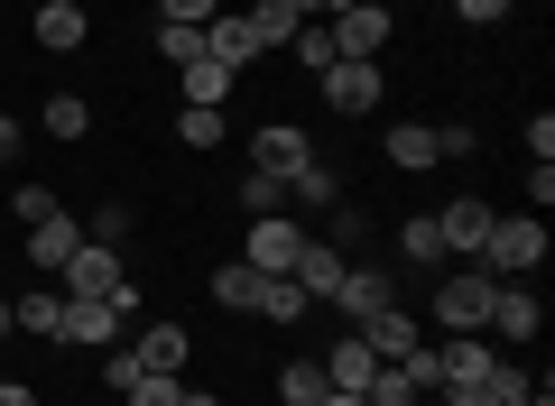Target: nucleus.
I'll return each instance as SVG.
<instances>
[{
	"instance_id": "f257e3e1",
	"label": "nucleus",
	"mask_w": 555,
	"mask_h": 406,
	"mask_svg": "<svg viewBox=\"0 0 555 406\" xmlns=\"http://www.w3.org/2000/svg\"><path fill=\"white\" fill-rule=\"evenodd\" d=\"M481 269H491L500 287H509V277H537V269H546V222H537V213H491Z\"/></svg>"
},
{
	"instance_id": "f03ea898",
	"label": "nucleus",
	"mask_w": 555,
	"mask_h": 406,
	"mask_svg": "<svg viewBox=\"0 0 555 406\" xmlns=\"http://www.w3.org/2000/svg\"><path fill=\"white\" fill-rule=\"evenodd\" d=\"M491 296H500V277L481 269V259H463V269L436 277V324L444 332H481V324H491Z\"/></svg>"
},
{
	"instance_id": "7ed1b4c3",
	"label": "nucleus",
	"mask_w": 555,
	"mask_h": 406,
	"mask_svg": "<svg viewBox=\"0 0 555 406\" xmlns=\"http://www.w3.org/2000/svg\"><path fill=\"white\" fill-rule=\"evenodd\" d=\"M537 332H546V296H537L528 277H509V287L491 296V324H481V342H500V351H528Z\"/></svg>"
},
{
	"instance_id": "20e7f679",
	"label": "nucleus",
	"mask_w": 555,
	"mask_h": 406,
	"mask_svg": "<svg viewBox=\"0 0 555 406\" xmlns=\"http://www.w3.org/2000/svg\"><path fill=\"white\" fill-rule=\"evenodd\" d=\"M306 240H315V232H306L297 213H259V222H250V240H241V259H250L259 277H287V269L306 259Z\"/></svg>"
},
{
	"instance_id": "39448f33",
	"label": "nucleus",
	"mask_w": 555,
	"mask_h": 406,
	"mask_svg": "<svg viewBox=\"0 0 555 406\" xmlns=\"http://www.w3.org/2000/svg\"><path fill=\"white\" fill-rule=\"evenodd\" d=\"M120 324H130V314H120V296H65L56 342H65V351H112V342H120Z\"/></svg>"
},
{
	"instance_id": "423d86ee",
	"label": "nucleus",
	"mask_w": 555,
	"mask_h": 406,
	"mask_svg": "<svg viewBox=\"0 0 555 406\" xmlns=\"http://www.w3.org/2000/svg\"><path fill=\"white\" fill-rule=\"evenodd\" d=\"M315 83H324V112H343V120L379 112V56H334Z\"/></svg>"
},
{
	"instance_id": "0eeeda50",
	"label": "nucleus",
	"mask_w": 555,
	"mask_h": 406,
	"mask_svg": "<svg viewBox=\"0 0 555 406\" xmlns=\"http://www.w3.org/2000/svg\"><path fill=\"white\" fill-rule=\"evenodd\" d=\"M324 28H334L343 56H379V47H389V10H379V0H334Z\"/></svg>"
},
{
	"instance_id": "6e6552de",
	"label": "nucleus",
	"mask_w": 555,
	"mask_h": 406,
	"mask_svg": "<svg viewBox=\"0 0 555 406\" xmlns=\"http://www.w3.org/2000/svg\"><path fill=\"white\" fill-rule=\"evenodd\" d=\"M56 287H65V296H120V287H130V269H120V250L83 240V250L65 259V269H56Z\"/></svg>"
},
{
	"instance_id": "1a4fd4ad",
	"label": "nucleus",
	"mask_w": 555,
	"mask_h": 406,
	"mask_svg": "<svg viewBox=\"0 0 555 406\" xmlns=\"http://www.w3.org/2000/svg\"><path fill=\"white\" fill-rule=\"evenodd\" d=\"M436 240H444V259H481V240H491V204H473V194L436 204Z\"/></svg>"
},
{
	"instance_id": "9d476101",
	"label": "nucleus",
	"mask_w": 555,
	"mask_h": 406,
	"mask_svg": "<svg viewBox=\"0 0 555 406\" xmlns=\"http://www.w3.org/2000/svg\"><path fill=\"white\" fill-rule=\"evenodd\" d=\"M75 250H83V222L65 213V204H56L47 222H28V269H38V277H56L65 259H75Z\"/></svg>"
},
{
	"instance_id": "9b49d317",
	"label": "nucleus",
	"mask_w": 555,
	"mask_h": 406,
	"mask_svg": "<svg viewBox=\"0 0 555 406\" xmlns=\"http://www.w3.org/2000/svg\"><path fill=\"white\" fill-rule=\"evenodd\" d=\"M306 157H315V139H306L297 120H269V130H250V167H269V175H297Z\"/></svg>"
},
{
	"instance_id": "f8f14e48",
	"label": "nucleus",
	"mask_w": 555,
	"mask_h": 406,
	"mask_svg": "<svg viewBox=\"0 0 555 406\" xmlns=\"http://www.w3.org/2000/svg\"><path fill=\"white\" fill-rule=\"evenodd\" d=\"M204 56H214V65H232V75H250V65H259L250 19H241V10H214V19H204Z\"/></svg>"
},
{
	"instance_id": "ddd939ff",
	"label": "nucleus",
	"mask_w": 555,
	"mask_h": 406,
	"mask_svg": "<svg viewBox=\"0 0 555 406\" xmlns=\"http://www.w3.org/2000/svg\"><path fill=\"white\" fill-rule=\"evenodd\" d=\"M28 38H38L47 56H75V47L93 38V19H83L75 0H38V19H28Z\"/></svg>"
},
{
	"instance_id": "4468645a",
	"label": "nucleus",
	"mask_w": 555,
	"mask_h": 406,
	"mask_svg": "<svg viewBox=\"0 0 555 406\" xmlns=\"http://www.w3.org/2000/svg\"><path fill=\"white\" fill-rule=\"evenodd\" d=\"M130 351L149 361V379H177V369L195 361V342H185V324H139V332H130Z\"/></svg>"
},
{
	"instance_id": "2eb2a0df",
	"label": "nucleus",
	"mask_w": 555,
	"mask_h": 406,
	"mask_svg": "<svg viewBox=\"0 0 555 406\" xmlns=\"http://www.w3.org/2000/svg\"><path fill=\"white\" fill-rule=\"evenodd\" d=\"M436 361H444V388H481V379H491V361H500V342L454 332V342H436Z\"/></svg>"
},
{
	"instance_id": "dca6fc26",
	"label": "nucleus",
	"mask_w": 555,
	"mask_h": 406,
	"mask_svg": "<svg viewBox=\"0 0 555 406\" xmlns=\"http://www.w3.org/2000/svg\"><path fill=\"white\" fill-rule=\"evenodd\" d=\"M334 305H343V324H371L379 305H398V296H389V269H343Z\"/></svg>"
},
{
	"instance_id": "f3484780",
	"label": "nucleus",
	"mask_w": 555,
	"mask_h": 406,
	"mask_svg": "<svg viewBox=\"0 0 555 406\" xmlns=\"http://www.w3.org/2000/svg\"><path fill=\"white\" fill-rule=\"evenodd\" d=\"M352 332H361V342L379 351V361H408V351L426 342V332H416V314H408V305H379L371 324H352Z\"/></svg>"
},
{
	"instance_id": "a211bd4d",
	"label": "nucleus",
	"mask_w": 555,
	"mask_h": 406,
	"mask_svg": "<svg viewBox=\"0 0 555 406\" xmlns=\"http://www.w3.org/2000/svg\"><path fill=\"white\" fill-rule=\"evenodd\" d=\"M241 19H250V38H259V56H278V47L306 28V10L297 0H241Z\"/></svg>"
},
{
	"instance_id": "6ab92c4d",
	"label": "nucleus",
	"mask_w": 555,
	"mask_h": 406,
	"mask_svg": "<svg viewBox=\"0 0 555 406\" xmlns=\"http://www.w3.org/2000/svg\"><path fill=\"white\" fill-rule=\"evenodd\" d=\"M343 269H352V259H343L334 240H306V259H297V269H287V277H297V287L315 296V305H334V287H343Z\"/></svg>"
},
{
	"instance_id": "aec40b11",
	"label": "nucleus",
	"mask_w": 555,
	"mask_h": 406,
	"mask_svg": "<svg viewBox=\"0 0 555 406\" xmlns=\"http://www.w3.org/2000/svg\"><path fill=\"white\" fill-rule=\"evenodd\" d=\"M371 369H379V351L361 342V332H343V342L324 351V379H334L343 397H361V388H371Z\"/></svg>"
},
{
	"instance_id": "412c9836",
	"label": "nucleus",
	"mask_w": 555,
	"mask_h": 406,
	"mask_svg": "<svg viewBox=\"0 0 555 406\" xmlns=\"http://www.w3.org/2000/svg\"><path fill=\"white\" fill-rule=\"evenodd\" d=\"M10 314H20V332L56 342V324H65V287H56V277H47V287H20V296H10Z\"/></svg>"
},
{
	"instance_id": "4be33fe9",
	"label": "nucleus",
	"mask_w": 555,
	"mask_h": 406,
	"mask_svg": "<svg viewBox=\"0 0 555 406\" xmlns=\"http://www.w3.org/2000/svg\"><path fill=\"white\" fill-rule=\"evenodd\" d=\"M306 305H315V296H306L297 277H259V296H250V314H259V324H278V332L306 324Z\"/></svg>"
},
{
	"instance_id": "5701e85b",
	"label": "nucleus",
	"mask_w": 555,
	"mask_h": 406,
	"mask_svg": "<svg viewBox=\"0 0 555 406\" xmlns=\"http://www.w3.org/2000/svg\"><path fill=\"white\" fill-rule=\"evenodd\" d=\"M232 65H214V56H195V65H177V93L185 102H204V112H222V102H232Z\"/></svg>"
},
{
	"instance_id": "b1692460",
	"label": "nucleus",
	"mask_w": 555,
	"mask_h": 406,
	"mask_svg": "<svg viewBox=\"0 0 555 406\" xmlns=\"http://www.w3.org/2000/svg\"><path fill=\"white\" fill-rule=\"evenodd\" d=\"M324 397H334L324 361H287V369H278V397H269V406H324Z\"/></svg>"
},
{
	"instance_id": "393cba45",
	"label": "nucleus",
	"mask_w": 555,
	"mask_h": 406,
	"mask_svg": "<svg viewBox=\"0 0 555 406\" xmlns=\"http://www.w3.org/2000/svg\"><path fill=\"white\" fill-rule=\"evenodd\" d=\"M389 167H398V175L436 167V120H398V130H389Z\"/></svg>"
},
{
	"instance_id": "a878e982",
	"label": "nucleus",
	"mask_w": 555,
	"mask_h": 406,
	"mask_svg": "<svg viewBox=\"0 0 555 406\" xmlns=\"http://www.w3.org/2000/svg\"><path fill=\"white\" fill-rule=\"evenodd\" d=\"M204 296H214L222 314H250V296H259V269H250V259H232V269H214V277H204Z\"/></svg>"
},
{
	"instance_id": "bb28decb",
	"label": "nucleus",
	"mask_w": 555,
	"mask_h": 406,
	"mask_svg": "<svg viewBox=\"0 0 555 406\" xmlns=\"http://www.w3.org/2000/svg\"><path fill=\"white\" fill-rule=\"evenodd\" d=\"M398 259H408V269H444V240H436V213H408V222H398Z\"/></svg>"
},
{
	"instance_id": "cd10ccee",
	"label": "nucleus",
	"mask_w": 555,
	"mask_h": 406,
	"mask_svg": "<svg viewBox=\"0 0 555 406\" xmlns=\"http://www.w3.org/2000/svg\"><path fill=\"white\" fill-rule=\"evenodd\" d=\"M177 139H185V148H222V139H232V120L204 112V102H177Z\"/></svg>"
},
{
	"instance_id": "c85d7f7f",
	"label": "nucleus",
	"mask_w": 555,
	"mask_h": 406,
	"mask_svg": "<svg viewBox=\"0 0 555 406\" xmlns=\"http://www.w3.org/2000/svg\"><path fill=\"white\" fill-rule=\"evenodd\" d=\"M241 213H287V175H269V167H250V175H241Z\"/></svg>"
},
{
	"instance_id": "c756f323",
	"label": "nucleus",
	"mask_w": 555,
	"mask_h": 406,
	"mask_svg": "<svg viewBox=\"0 0 555 406\" xmlns=\"http://www.w3.org/2000/svg\"><path fill=\"white\" fill-rule=\"evenodd\" d=\"M287 56H297V65H306V75H324V65H334V56H343V47H334V28H324V19H306V28H297V38H287Z\"/></svg>"
},
{
	"instance_id": "7c9ffc66",
	"label": "nucleus",
	"mask_w": 555,
	"mask_h": 406,
	"mask_svg": "<svg viewBox=\"0 0 555 406\" xmlns=\"http://www.w3.org/2000/svg\"><path fill=\"white\" fill-rule=\"evenodd\" d=\"M38 130H47V139H83V130H93V112H83V93H56V102L38 112Z\"/></svg>"
},
{
	"instance_id": "2f4dec72",
	"label": "nucleus",
	"mask_w": 555,
	"mask_h": 406,
	"mask_svg": "<svg viewBox=\"0 0 555 406\" xmlns=\"http://www.w3.org/2000/svg\"><path fill=\"white\" fill-rule=\"evenodd\" d=\"M334 194H343V185H334V167H324V157H306V167L287 175V204H334Z\"/></svg>"
},
{
	"instance_id": "473e14b6",
	"label": "nucleus",
	"mask_w": 555,
	"mask_h": 406,
	"mask_svg": "<svg viewBox=\"0 0 555 406\" xmlns=\"http://www.w3.org/2000/svg\"><path fill=\"white\" fill-rule=\"evenodd\" d=\"M158 56H167V65H195V56H204V28H185V19H158Z\"/></svg>"
},
{
	"instance_id": "72a5a7b5",
	"label": "nucleus",
	"mask_w": 555,
	"mask_h": 406,
	"mask_svg": "<svg viewBox=\"0 0 555 406\" xmlns=\"http://www.w3.org/2000/svg\"><path fill=\"white\" fill-rule=\"evenodd\" d=\"M83 240H102V250H120V240H130V204H93V222H83Z\"/></svg>"
},
{
	"instance_id": "f704fd0d",
	"label": "nucleus",
	"mask_w": 555,
	"mask_h": 406,
	"mask_svg": "<svg viewBox=\"0 0 555 406\" xmlns=\"http://www.w3.org/2000/svg\"><path fill=\"white\" fill-rule=\"evenodd\" d=\"M139 379H149V361H139V351H112V361H102V388H120V397H130Z\"/></svg>"
},
{
	"instance_id": "c9c22d12",
	"label": "nucleus",
	"mask_w": 555,
	"mask_h": 406,
	"mask_svg": "<svg viewBox=\"0 0 555 406\" xmlns=\"http://www.w3.org/2000/svg\"><path fill=\"white\" fill-rule=\"evenodd\" d=\"M214 10H232V0H158V19H185V28H204Z\"/></svg>"
},
{
	"instance_id": "e433bc0d",
	"label": "nucleus",
	"mask_w": 555,
	"mask_h": 406,
	"mask_svg": "<svg viewBox=\"0 0 555 406\" xmlns=\"http://www.w3.org/2000/svg\"><path fill=\"white\" fill-rule=\"evenodd\" d=\"M454 10H463V28H500L509 19V0H454Z\"/></svg>"
},
{
	"instance_id": "4c0bfd02",
	"label": "nucleus",
	"mask_w": 555,
	"mask_h": 406,
	"mask_svg": "<svg viewBox=\"0 0 555 406\" xmlns=\"http://www.w3.org/2000/svg\"><path fill=\"white\" fill-rule=\"evenodd\" d=\"M10 204H20V222H47V213H56V194H47V185H20Z\"/></svg>"
},
{
	"instance_id": "58836bf2",
	"label": "nucleus",
	"mask_w": 555,
	"mask_h": 406,
	"mask_svg": "<svg viewBox=\"0 0 555 406\" xmlns=\"http://www.w3.org/2000/svg\"><path fill=\"white\" fill-rule=\"evenodd\" d=\"M177 397H185L177 379H139V388H130V406H177Z\"/></svg>"
},
{
	"instance_id": "ea45409f",
	"label": "nucleus",
	"mask_w": 555,
	"mask_h": 406,
	"mask_svg": "<svg viewBox=\"0 0 555 406\" xmlns=\"http://www.w3.org/2000/svg\"><path fill=\"white\" fill-rule=\"evenodd\" d=\"M528 204H555V157H528Z\"/></svg>"
},
{
	"instance_id": "a19ab883",
	"label": "nucleus",
	"mask_w": 555,
	"mask_h": 406,
	"mask_svg": "<svg viewBox=\"0 0 555 406\" xmlns=\"http://www.w3.org/2000/svg\"><path fill=\"white\" fill-rule=\"evenodd\" d=\"M20 139H28V130H20V120H10V112H0V167L20 157Z\"/></svg>"
},
{
	"instance_id": "79ce46f5",
	"label": "nucleus",
	"mask_w": 555,
	"mask_h": 406,
	"mask_svg": "<svg viewBox=\"0 0 555 406\" xmlns=\"http://www.w3.org/2000/svg\"><path fill=\"white\" fill-rule=\"evenodd\" d=\"M0 406H38V388H20V379H0Z\"/></svg>"
},
{
	"instance_id": "37998d69",
	"label": "nucleus",
	"mask_w": 555,
	"mask_h": 406,
	"mask_svg": "<svg viewBox=\"0 0 555 406\" xmlns=\"http://www.w3.org/2000/svg\"><path fill=\"white\" fill-rule=\"evenodd\" d=\"M177 406H222V397H214V388H185V397H177Z\"/></svg>"
},
{
	"instance_id": "c03bdc74",
	"label": "nucleus",
	"mask_w": 555,
	"mask_h": 406,
	"mask_svg": "<svg viewBox=\"0 0 555 406\" xmlns=\"http://www.w3.org/2000/svg\"><path fill=\"white\" fill-rule=\"evenodd\" d=\"M10 332H20V314H10V296H0V342H10Z\"/></svg>"
},
{
	"instance_id": "a18cd8bd",
	"label": "nucleus",
	"mask_w": 555,
	"mask_h": 406,
	"mask_svg": "<svg viewBox=\"0 0 555 406\" xmlns=\"http://www.w3.org/2000/svg\"><path fill=\"white\" fill-rule=\"evenodd\" d=\"M297 10H306V19H315V10H334V0H297Z\"/></svg>"
},
{
	"instance_id": "49530a36",
	"label": "nucleus",
	"mask_w": 555,
	"mask_h": 406,
	"mask_svg": "<svg viewBox=\"0 0 555 406\" xmlns=\"http://www.w3.org/2000/svg\"><path fill=\"white\" fill-rule=\"evenodd\" d=\"M0 277H10V250H0Z\"/></svg>"
}]
</instances>
